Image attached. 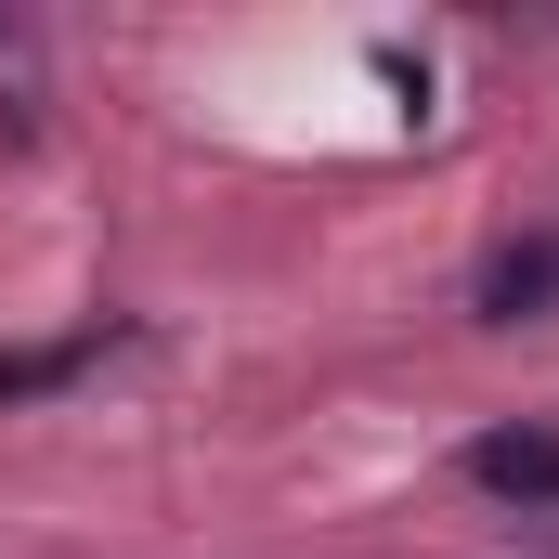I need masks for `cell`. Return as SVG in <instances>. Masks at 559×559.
I'll list each match as a JSON object with an SVG mask.
<instances>
[{
    "label": "cell",
    "mask_w": 559,
    "mask_h": 559,
    "mask_svg": "<svg viewBox=\"0 0 559 559\" xmlns=\"http://www.w3.org/2000/svg\"><path fill=\"white\" fill-rule=\"evenodd\" d=\"M468 481H481V495H508V508H559V429H547V417L481 429V442H468Z\"/></svg>",
    "instance_id": "cell-1"
},
{
    "label": "cell",
    "mask_w": 559,
    "mask_h": 559,
    "mask_svg": "<svg viewBox=\"0 0 559 559\" xmlns=\"http://www.w3.org/2000/svg\"><path fill=\"white\" fill-rule=\"evenodd\" d=\"M534 312H559V235H521L481 261V325H534Z\"/></svg>",
    "instance_id": "cell-2"
},
{
    "label": "cell",
    "mask_w": 559,
    "mask_h": 559,
    "mask_svg": "<svg viewBox=\"0 0 559 559\" xmlns=\"http://www.w3.org/2000/svg\"><path fill=\"white\" fill-rule=\"evenodd\" d=\"M92 352H105V325H92V338H66V352H0V404H26V391H52V378H79Z\"/></svg>",
    "instance_id": "cell-3"
}]
</instances>
